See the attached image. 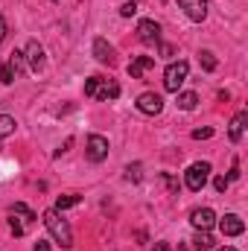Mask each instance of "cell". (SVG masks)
Listing matches in <instances>:
<instances>
[{"mask_svg":"<svg viewBox=\"0 0 248 251\" xmlns=\"http://www.w3.org/2000/svg\"><path fill=\"white\" fill-rule=\"evenodd\" d=\"M181 251H198V249H196V243H193V240H187L184 246H181Z\"/></svg>","mask_w":248,"mask_h":251,"instance_id":"34","label":"cell"},{"mask_svg":"<svg viewBox=\"0 0 248 251\" xmlns=\"http://www.w3.org/2000/svg\"><path fill=\"white\" fill-rule=\"evenodd\" d=\"M120 15H123V18H131V15H137V0H125L123 6H120Z\"/></svg>","mask_w":248,"mask_h":251,"instance_id":"23","label":"cell"},{"mask_svg":"<svg viewBox=\"0 0 248 251\" xmlns=\"http://www.w3.org/2000/svg\"><path fill=\"white\" fill-rule=\"evenodd\" d=\"M228 184H231V181H228L225 176H219V178L213 181V187H216V193H225V190H228Z\"/></svg>","mask_w":248,"mask_h":251,"instance_id":"28","label":"cell"},{"mask_svg":"<svg viewBox=\"0 0 248 251\" xmlns=\"http://www.w3.org/2000/svg\"><path fill=\"white\" fill-rule=\"evenodd\" d=\"M6 29H9V26H6V18H0V44H3V38H6Z\"/></svg>","mask_w":248,"mask_h":251,"instance_id":"32","label":"cell"},{"mask_svg":"<svg viewBox=\"0 0 248 251\" xmlns=\"http://www.w3.org/2000/svg\"><path fill=\"white\" fill-rule=\"evenodd\" d=\"M152 67H155V59H152V56H137L134 62L128 64V76H131V79H140V76H143L146 70H152Z\"/></svg>","mask_w":248,"mask_h":251,"instance_id":"11","label":"cell"},{"mask_svg":"<svg viewBox=\"0 0 248 251\" xmlns=\"http://www.w3.org/2000/svg\"><path fill=\"white\" fill-rule=\"evenodd\" d=\"M178 6L184 9L187 18L196 21V24H201L207 18V0H178Z\"/></svg>","mask_w":248,"mask_h":251,"instance_id":"8","label":"cell"},{"mask_svg":"<svg viewBox=\"0 0 248 251\" xmlns=\"http://www.w3.org/2000/svg\"><path fill=\"white\" fill-rule=\"evenodd\" d=\"M193 243H196V249H198V251H207V249H213V237H210V231H198Z\"/></svg>","mask_w":248,"mask_h":251,"instance_id":"19","label":"cell"},{"mask_svg":"<svg viewBox=\"0 0 248 251\" xmlns=\"http://www.w3.org/2000/svg\"><path fill=\"white\" fill-rule=\"evenodd\" d=\"M35 251H50V246H47V243H41V240H38V243H35Z\"/></svg>","mask_w":248,"mask_h":251,"instance_id":"35","label":"cell"},{"mask_svg":"<svg viewBox=\"0 0 248 251\" xmlns=\"http://www.w3.org/2000/svg\"><path fill=\"white\" fill-rule=\"evenodd\" d=\"M70 146H73V137H67V140H64V146H59V149H56V158H59V155H62V152H67V149H70Z\"/></svg>","mask_w":248,"mask_h":251,"instance_id":"30","label":"cell"},{"mask_svg":"<svg viewBox=\"0 0 248 251\" xmlns=\"http://www.w3.org/2000/svg\"><path fill=\"white\" fill-rule=\"evenodd\" d=\"M15 117H9V114H0V137H9L12 131H15Z\"/></svg>","mask_w":248,"mask_h":251,"instance_id":"21","label":"cell"},{"mask_svg":"<svg viewBox=\"0 0 248 251\" xmlns=\"http://www.w3.org/2000/svg\"><path fill=\"white\" fill-rule=\"evenodd\" d=\"M187 73H190V64L187 62H173L164 70V88H167L170 94H178L181 85L187 82Z\"/></svg>","mask_w":248,"mask_h":251,"instance_id":"2","label":"cell"},{"mask_svg":"<svg viewBox=\"0 0 248 251\" xmlns=\"http://www.w3.org/2000/svg\"><path fill=\"white\" fill-rule=\"evenodd\" d=\"M120 97V85L114 79H99V88H97V100H117Z\"/></svg>","mask_w":248,"mask_h":251,"instance_id":"13","label":"cell"},{"mask_svg":"<svg viewBox=\"0 0 248 251\" xmlns=\"http://www.w3.org/2000/svg\"><path fill=\"white\" fill-rule=\"evenodd\" d=\"M198 64H201V70L210 73V70H216V56H213L210 50H201V53H198Z\"/></svg>","mask_w":248,"mask_h":251,"instance_id":"20","label":"cell"},{"mask_svg":"<svg viewBox=\"0 0 248 251\" xmlns=\"http://www.w3.org/2000/svg\"><path fill=\"white\" fill-rule=\"evenodd\" d=\"M219 231H222L225 237H240V234L246 231V222H243L237 213H228V216L219 219Z\"/></svg>","mask_w":248,"mask_h":251,"instance_id":"10","label":"cell"},{"mask_svg":"<svg viewBox=\"0 0 248 251\" xmlns=\"http://www.w3.org/2000/svg\"><path fill=\"white\" fill-rule=\"evenodd\" d=\"M207 178H210V164H207V161L193 164V167L184 173V181H187V187L193 190V193H198V190L204 187V184H207Z\"/></svg>","mask_w":248,"mask_h":251,"instance_id":"3","label":"cell"},{"mask_svg":"<svg viewBox=\"0 0 248 251\" xmlns=\"http://www.w3.org/2000/svg\"><path fill=\"white\" fill-rule=\"evenodd\" d=\"M190 225H193L196 231H210V228L216 225V213H213L210 207H196V210L190 213Z\"/></svg>","mask_w":248,"mask_h":251,"instance_id":"7","label":"cell"},{"mask_svg":"<svg viewBox=\"0 0 248 251\" xmlns=\"http://www.w3.org/2000/svg\"><path fill=\"white\" fill-rule=\"evenodd\" d=\"M85 155H88L91 164L105 161V158H108V140H105L102 134H91V137L85 140Z\"/></svg>","mask_w":248,"mask_h":251,"instance_id":"4","label":"cell"},{"mask_svg":"<svg viewBox=\"0 0 248 251\" xmlns=\"http://www.w3.org/2000/svg\"><path fill=\"white\" fill-rule=\"evenodd\" d=\"M9 216H15V219H24V222H35V219H38V216H35V213H32V210L24 204V201H15V204L9 207Z\"/></svg>","mask_w":248,"mask_h":251,"instance_id":"15","label":"cell"},{"mask_svg":"<svg viewBox=\"0 0 248 251\" xmlns=\"http://www.w3.org/2000/svg\"><path fill=\"white\" fill-rule=\"evenodd\" d=\"M6 67H9V70L15 73V79H18V76H21V73L26 70V59H24V53H21V50H15V53L9 56V62H6Z\"/></svg>","mask_w":248,"mask_h":251,"instance_id":"16","label":"cell"},{"mask_svg":"<svg viewBox=\"0 0 248 251\" xmlns=\"http://www.w3.org/2000/svg\"><path fill=\"white\" fill-rule=\"evenodd\" d=\"M24 59H26V67H29L32 73H38V70L44 67V47H41L38 41H29L26 50H24Z\"/></svg>","mask_w":248,"mask_h":251,"instance_id":"9","label":"cell"},{"mask_svg":"<svg viewBox=\"0 0 248 251\" xmlns=\"http://www.w3.org/2000/svg\"><path fill=\"white\" fill-rule=\"evenodd\" d=\"M44 225H47V231H50V237L62 246V249H73V234H70V225L62 219V213L56 210V207H50V210H44Z\"/></svg>","mask_w":248,"mask_h":251,"instance_id":"1","label":"cell"},{"mask_svg":"<svg viewBox=\"0 0 248 251\" xmlns=\"http://www.w3.org/2000/svg\"><path fill=\"white\" fill-rule=\"evenodd\" d=\"M246 123H248V111H240V114H237V117L231 120V126H228V137H231L234 143H240V140H243Z\"/></svg>","mask_w":248,"mask_h":251,"instance_id":"12","label":"cell"},{"mask_svg":"<svg viewBox=\"0 0 248 251\" xmlns=\"http://www.w3.org/2000/svg\"><path fill=\"white\" fill-rule=\"evenodd\" d=\"M161 56L170 59V56H173V47H170V44H161Z\"/></svg>","mask_w":248,"mask_h":251,"instance_id":"31","label":"cell"},{"mask_svg":"<svg viewBox=\"0 0 248 251\" xmlns=\"http://www.w3.org/2000/svg\"><path fill=\"white\" fill-rule=\"evenodd\" d=\"M0 82H3V85H12V82H15V73H12L6 64H0Z\"/></svg>","mask_w":248,"mask_h":251,"instance_id":"25","label":"cell"},{"mask_svg":"<svg viewBox=\"0 0 248 251\" xmlns=\"http://www.w3.org/2000/svg\"><path fill=\"white\" fill-rule=\"evenodd\" d=\"M94 56H97V62H102V64L114 62V50H111V44L105 38H97L94 41Z\"/></svg>","mask_w":248,"mask_h":251,"instance_id":"14","label":"cell"},{"mask_svg":"<svg viewBox=\"0 0 248 251\" xmlns=\"http://www.w3.org/2000/svg\"><path fill=\"white\" fill-rule=\"evenodd\" d=\"M140 170H143L140 164H128V167H125V178H128V181H140Z\"/></svg>","mask_w":248,"mask_h":251,"instance_id":"24","label":"cell"},{"mask_svg":"<svg viewBox=\"0 0 248 251\" xmlns=\"http://www.w3.org/2000/svg\"><path fill=\"white\" fill-rule=\"evenodd\" d=\"M137 111H143V114H149V117L161 114V111H164V100H161V94H155V91L140 94V97H137Z\"/></svg>","mask_w":248,"mask_h":251,"instance_id":"5","label":"cell"},{"mask_svg":"<svg viewBox=\"0 0 248 251\" xmlns=\"http://www.w3.org/2000/svg\"><path fill=\"white\" fill-rule=\"evenodd\" d=\"M137 38H140L143 44H161V26H158L152 18H143V21L137 24Z\"/></svg>","mask_w":248,"mask_h":251,"instance_id":"6","label":"cell"},{"mask_svg":"<svg viewBox=\"0 0 248 251\" xmlns=\"http://www.w3.org/2000/svg\"><path fill=\"white\" fill-rule=\"evenodd\" d=\"M152 251H173V249H170V243H155V249Z\"/></svg>","mask_w":248,"mask_h":251,"instance_id":"33","label":"cell"},{"mask_svg":"<svg viewBox=\"0 0 248 251\" xmlns=\"http://www.w3.org/2000/svg\"><path fill=\"white\" fill-rule=\"evenodd\" d=\"M198 105V97L193 94V91H184V94H178V108L181 111H193Z\"/></svg>","mask_w":248,"mask_h":251,"instance_id":"17","label":"cell"},{"mask_svg":"<svg viewBox=\"0 0 248 251\" xmlns=\"http://www.w3.org/2000/svg\"><path fill=\"white\" fill-rule=\"evenodd\" d=\"M79 199H82V196H76V193L59 196V199H56V210L62 213V210H67V207H76V204H79Z\"/></svg>","mask_w":248,"mask_h":251,"instance_id":"18","label":"cell"},{"mask_svg":"<svg viewBox=\"0 0 248 251\" xmlns=\"http://www.w3.org/2000/svg\"><path fill=\"white\" fill-rule=\"evenodd\" d=\"M9 228H12V234H15V237H24V225H21V222H18L15 216L9 219Z\"/></svg>","mask_w":248,"mask_h":251,"instance_id":"27","label":"cell"},{"mask_svg":"<svg viewBox=\"0 0 248 251\" xmlns=\"http://www.w3.org/2000/svg\"><path fill=\"white\" fill-rule=\"evenodd\" d=\"M237 178H240V161H234V167L228 173V181H237Z\"/></svg>","mask_w":248,"mask_h":251,"instance_id":"29","label":"cell"},{"mask_svg":"<svg viewBox=\"0 0 248 251\" xmlns=\"http://www.w3.org/2000/svg\"><path fill=\"white\" fill-rule=\"evenodd\" d=\"M193 137H196V140H207V137H213V128H196Z\"/></svg>","mask_w":248,"mask_h":251,"instance_id":"26","label":"cell"},{"mask_svg":"<svg viewBox=\"0 0 248 251\" xmlns=\"http://www.w3.org/2000/svg\"><path fill=\"white\" fill-rule=\"evenodd\" d=\"M219 251H237V249H231V246H225V249H219Z\"/></svg>","mask_w":248,"mask_h":251,"instance_id":"36","label":"cell"},{"mask_svg":"<svg viewBox=\"0 0 248 251\" xmlns=\"http://www.w3.org/2000/svg\"><path fill=\"white\" fill-rule=\"evenodd\" d=\"M97 88H99V76H91V79L85 82V97H94V100H97Z\"/></svg>","mask_w":248,"mask_h":251,"instance_id":"22","label":"cell"}]
</instances>
